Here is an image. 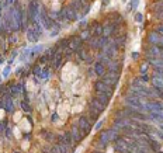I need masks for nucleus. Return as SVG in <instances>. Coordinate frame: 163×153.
Returning <instances> with one entry per match:
<instances>
[{"label":"nucleus","mask_w":163,"mask_h":153,"mask_svg":"<svg viewBox=\"0 0 163 153\" xmlns=\"http://www.w3.org/2000/svg\"><path fill=\"white\" fill-rule=\"evenodd\" d=\"M24 10L21 6H14L13 7V24H11V31L18 32L24 28Z\"/></svg>","instance_id":"f257e3e1"},{"label":"nucleus","mask_w":163,"mask_h":153,"mask_svg":"<svg viewBox=\"0 0 163 153\" xmlns=\"http://www.w3.org/2000/svg\"><path fill=\"white\" fill-rule=\"evenodd\" d=\"M39 13H41L39 3L37 0H31L28 4V10H27V22H28V26H32V24L39 21Z\"/></svg>","instance_id":"f03ea898"},{"label":"nucleus","mask_w":163,"mask_h":153,"mask_svg":"<svg viewBox=\"0 0 163 153\" xmlns=\"http://www.w3.org/2000/svg\"><path fill=\"white\" fill-rule=\"evenodd\" d=\"M59 14H61V21L62 22H65V21L66 22H73V21H77V20H79V13H77L71 4L62 7V10L59 11Z\"/></svg>","instance_id":"7ed1b4c3"},{"label":"nucleus","mask_w":163,"mask_h":153,"mask_svg":"<svg viewBox=\"0 0 163 153\" xmlns=\"http://www.w3.org/2000/svg\"><path fill=\"white\" fill-rule=\"evenodd\" d=\"M120 131H117L114 127H110L108 129H106V131H103V132H100V135H99V140L101 142V143H104L106 146H108L111 142H114L117 138L120 136Z\"/></svg>","instance_id":"20e7f679"},{"label":"nucleus","mask_w":163,"mask_h":153,"mask_svg":"<svg viewBox=\"0 0 163 153\" xmlns=\"http://www.w3.org/2000/svg\"><path fill=\"white\" fill-rule=\"evenodd\" d=\"M124 104L127 105V107H132V108L138 110V111H141V112H148L146 105H145V100L137 99V97H131V96H125Z\"/></svg>","instance_id":"39448f33"},{"label":"nucleus","mask_w":163,"mask_h":153,"mask_svg":"<svg viewBox=\"0 0 163 153\" xmlns=\"http://www.w3.org/2000/svg\"><path fill=\"white\" fill-rule=\"evenodd\" d=\"M76 124H77V127H79V129L82 131L83 136H87V135L92 132V121L87 118L86 115H80L79 118H77Z\"/></svg>","instance_id":"423d86ee"},{"label":"nucleus","mask_w":163,"mask_h":153,"mask_svg":"<svg viewBox=\"0 0 163 153\" xmlns=\"http://www.w3.org/2000/svg\"><path fill=\"white\" fill-rule=\"evenodd\" d=\"M94 91L96 93H106L108 96H112V93H114V87L108 86L107 83H104L101 79L97 80L96 83H94Z\"/></svg>","instance_id":"0eeeda50"},{"label":"nucleus","mask_w":163,"mask_h":153,"mask_svg":"<svg viewBox=\"0 0 163 153\" xmlns=\"http://www.w3.org/2000/svg\"><path fill=\"white\" fill-rule=\"evenodd\" d=\"M148 112H160L163 111V103L159 100H150V101H145Z\"/></svg>","instance_id":"6e6552de"},{"label":"nucleus","mask_w":163,"mask_h":153,"mask_svg":"<svg viewBox=\"0 0 163 153\" xmlns=\"http://www.w3.org/2000/svg\"><path fill=\"white\" fill-rule=\"evenodd\" d=\"M69 41H71L69 48H71L73 52H77L84 44V41L80 38V35H72V37H69Z\"/></svg>","instance_id":"1a4fd4ad"},{"label":"nucleus","mask_w":163,"mask_h":153,"mask_svg":"<svg viewBox=\"0 0 163 153\" xmlns=\"http://www.w3.org/2000/svg\"><path fill=\"white\" fill-rule=\"evenodd\" d=\"M101 80L104 82V83L108 84V86L115 87V86H117V83H118V80H120V74H115V73H107V74H104V76L101 77Z\"/></svg>","instance_id":"9d476101"},{"label":"nucleus","mask_w":163,"mask_h":153,"mask_svg":"<svg viewBox=\"0 0 163 153\" xmlns=\"http://www.w3.org/2000/svg\"><path fill=\"white\" fill-rule=\"evenodd\" d=\"M90 32H92V37H94V38H100L103 35V24L99 21H94L92 24V26L89 27Z\"/></svg>","instance_id":"9b49d317"},{"label":"nucleus","mask_w":163,"mask_h":153,"mask_svg":"<svg viewBox=\"0 0 163 153\" xmlns=\"http://www.w3.org/2000/svg\"><path fill=\"white\" fill-rule=\"evenodd\" d=\"M3 108H4V111L9 112V114L14 111V100H13V97L10 96L9 93L3 97Z\"/></svg>","instance_id":"f8f14e48"},{"label":"nucleus","mask_w":163,"mask_h":153,"mask_svg":"<svg viewBox=\"0 0 163 153\" xmlns=\"http://www.w3.org/2000/svg\"><path fill=\"white\" fill-rule=\"evenodd\" d=\"M71 134H72V138H73V142H76V143H79L80 140L83 139V134H82V131L79 129V127H77V124L75 122L73 125H72L71 128Z\"/></svg>","instance_id":"ddd939ff"},{"label":"nucleus","mask_w":163,"mask_h":153,"mask_svg":"<svg viewBox=\"0 0 163 153\" xmlns=\"http://www.w3.org/2000/svg\"><path fill=\"white\" fill-rule=\"evenodd\" d=\"M121 69H122V63L121 62H117V61H111L110 65L107 66V72H108V73L120 74L121 73Z\"/></svg>","instance_id":"4468645a"},{"label":"nucleus","mask_w":163,"mask_h":153,"mask_svg":"<svg viewBox=\"0 0 163 153\" xmlns=\"http://www.w3.org/2000/svg\"><path fill=\"white\" fill-rule=\"evenodd\" d=\"M55 146L58 147L59 153H69V149H71V147L66 145V142L63 140V136H62V135L56 138V143H55Z\"/></svg>","instance_id":"2eb2a0df"},{"label":"nucleus","mask_w":163,"mask_h":153,"mask_svg":"<svg viewBox=\"0 0 163 153\" xmlns=\"http://www.w3.org/2000/svg\"><path fill=\"white\" fill-rule=\"evenodd\" d=\"M148 147H149V150H152L153 153L159 152L160 150V142L153 136H148Z\"/></svg>","instance_id":"dca6fc26"},{"label":"nucleus","mask_w":163,"mask_h":153,"mask_svg":"<svg viewBox=\"0 0 163 153\" xmlns=\"http://www.w3.org/2000/svg\"><path fill=\"white\" fill-rule=\"evenodd\" d=\"M94 99L97 100L99 103H101L104 107H107V105L110 104V100H111V96H108V94H106V93H96V96H94Z\"/></svg>","instance_id":"f3484780"},{"label":"nucleus","mask_w":163,"mask_h":153,"mask_svg":"<svg viewBox=\"0 0 163 153\" xmlns=\"http://www.w3.org/2000/svg\"><path fill=\"white\" fill-rule=\"evenodd\" d=\"M89 107H92V108H94L97 112H99V114H103V112H104V110H106V107H104V105H103L101 103H99V101H97V100L94 99V97H93V99L90 100V103H89Z\"/></svg>","instance_id":"a211bd4d"},{"label":"nucleus","mask_w":163,"mask_h":153,"mask_svg":"<svg viewBox=\"0 0 163 153\" xmlns=\"http://www.w3.org/2000/svg\"><path fill=\"white\" fill-rule=\"evenodd\" d=\"M93 70H94V73H96L99 77H103L104 74H106V72H107V67L104 66V65H101L100 62H96L94 66H93Z\"/></svg>","instance_id":"6ab92c4d"},{"label":"nucleus","mask_w":163,"mask_h":153,"mask_svg":"<svg viewBox=\"0 0 163 153\" xmlns=\"http://www.w3.org/2000/svg\"><path fill=\"white\" fill-rule=\"evenodd\" d=\"M63 54H62V52H59V54L56 55V56H55V59L54 61H52V69L54 70H58L59 69V67L62 66V63H63Z\"/></svg>","instance_id":"aec40b11"},{"label":"nucleus","mask_w":163,"mask_h":153,"mask_svg":"<svg viewBox=\"0 0 163 153\" xmlns=\"http://www.w3.org/2000/svg\"><path fill=\"white\" fill-rule=\"evenodd\" d=\"M27 38H28L30 42H34V44H37V41L39 39L38 37H37L34 28H32V26H27Z\"/></svg>","instance_id":"412c9836"},{"label":"nucleus","mask_w":163,"mask_h":153,"mask_svg":"<svg viewBox=\"0 0 163 153\" xmlns=\"http://www.w3.org/2000/svg\"><path fill=\"white\" fill-rule=\"evenodd\" d=\"M69 45H71L69 38H62V39H59V41H58L56 46H58V49H59V51H65V49L69 48Z\"/></svg>","instance_id":"4be33fe9"},{"label":"nucleus","mask_w":163,"mask_h":153,"mask_svg":"<svg viewBox=\"0 0 163 153\" xmlns=\"http://www.w3.org/2000/svg\"><path fill=\"white\" fill-rule=\"evenodd\" d=\"M49 77H51V69L49 67H44L38 77V82H47V80H49Z\"/></svg>","instance_id":"5701e85b"},{"label":"nucleus","mask_w":163,"mask_h":153,"mask_svg":"<svg viewBox=\"0 0 163 153\" xmlns=\"http://www.w3.org/2000/svg\"><path fill=\"white\" fill-rule=\"evenodd\" d=\"M71 6L73 7L75 10H76L77 13H79V11H82V13H83L84 9L87 7V6H84V4L82 3V2H79V0H72V2H71ZM89 6H90V4H89Z\"/></svg>","instance_id":"b1692460"},{"label":"nucleus","mask_w":163,"mask_h":153,"mask_svg":"<svg viewBox=\"0 0 163 153\" xmlns=\"http://www.w3.org/2000/svg\"><path fill=\"white\" fill-rule=\"evenodd\" d=\"M150 82H152V87H156V89H163V80L160 77H157L156 74L150 77Z\"/></svg>","instance_id":"393cba45"},{"label":"nucleus","mask_w":163,"mask_h":153,"mask_svg":"<svg viewBox=\"0 0 163 153\" xmlns=\"http://www.w3.org/2000/svg\"><path fill=\"white\" fill-rule=\"evenodd\" d=\"M87 114H89V117H87V118H89L92 122H97V121H99V115H100V114H99V112H97L94 108L89 107V111H87Z\"/></svg>","instance_id":"a878e982"},{"label":"nucleus","mask_w":163,"mask_h":153,"mask_svg":"<svg viewBox=\"0 0 163 153\" xmlns=\"http://www.w3.org/2000/svg\"><path fill=\"white\" fill-rule=\"evenodd\" d=\"M62 136H63V140L66 142V145H67V146H69V147H72V146H73V138H72L71 131L63 132V134H62Z\"/></svg>","instance_id":"bb28decb"},{"label":"nucleus","mask_w":163,"mask_h":153,"mask_svg":"<svg viewBox=\"0 0 163 153\" xmlns=\"http://www.w3.org/2000/svg\"><path fill=\"white\" fill-rule=\"evenodd\" d=\"M42 49H44V46H42V45H35L32 49H30V58L35 56V55H39Z\"/></svg>","instance_id":"cd10ccee"},{"label":"nucleus","mask_w":163,"mask_h":153,"mask_svg":"<svg viewBox=\"0 0 163 153\" xmlns=\"http://www.w3.org/2000/svg\"><path fill=\"white\" fill-rule=\"evenodd\" d=\"M80 38L83 39V41H89V39L92 38V32H90V30L89 28L82 30V32H80Z\"/></svg>","instance_id":"c85d7f7f"},{"label":"nucleus","mask_w":163,"mask_h":153,"mask_svg":"<svg viewBox=\"0 0 163 153\" xmlns=\"http://www.w3.org/2000/svg\"><path fill=\"white\" fill-rule=\"evenodd\" d=\"M21 110L24 112H27V114H30V112L32 111L31 105H30V101H26V100H22L21 101Z\"/></svg>","instance_id":"c756f323"},{"label":"nucleus","mask_w":163,"mask_h":153,"mask_svg":"<svg viewBox=\"0 0 163 153\" xmlns=\"http://www.w3.org/2000/svg\"><path fill=\"white\" fill-rule=\"evenodd\" d=\"M38 62H39V65H44V63H47V62H51V58H49V55L47 54V52H45V54H42L41 56H39Z\"/></svg>","instance_id":"7c9ffc66"},{"label":"nucleus","mask_w":163,"mask_h":153,"mask_svg":"<svg viewBox=\"0 0 163 153\" xmlns=\"http://www.w3.org/2000/svg\"><path fill=\"white\" fill-rule=\"evenodd\" d=\"M42 136H44L47 140H54L55 139L54 134H52V132H49V131H42Z\"/></svg>","instance_id":"2f4dec72"},{"label":"nucleus","mask_w":163,"mask_h":153,"mask_svg":"<svg viewBox=\"0 0 163 153\" xmlns=\"http://www.w3.org/2000/svg\"><path fill=\"white\" fill-rule=\"evenodd\" d=\"M142 84H144V83L141 82V79H139V77H135V79L131 82V86L132 87H141Z\"/></svg>","instance_id":"473e14b6"},{"label":"nucleus","mask_w":163,"mask_h":153,"mask_svg":"<svg viewBox=\"0 0 163 153\" xmlns=\"http://www.w3.org/2000/svg\"><path fill=\"white\" fill-rule=\"evenodd\" d=\"M155 91V94H156V99H160L163 100V89H156V87H152Z\"/></svg>","instance_id":"72a5a7b5"},{"label":"nucleus","mask_w":163,"mask_h":153,"mask_svg":"<svg viewBox=\"0 0 163 153\" xmlns=\"http://www.w3.org/2000/svg\"><path fill=\"white\" fill-rule=\"evenodd\" d=\"M6 129H7V121L4 119V121L0 122V135H3Z\"/></svg>","instance_id":"f704fd0d"},{"label":"nucleus","mask_w":163,"mask_h":153,"mask_svg":"<svg viewBox=\"0 0 163 153\" xmlns=\"http://www.w3.org/2000/svg\"><path fill=\"white\" fill-rule=\"evenodd\" d=\"M10 72H11V67H10V66H6V67H4L3 73H2V76H3V79H7V77H9Z\"/></svg>","instance_id":"c9c22d12"},{"label":"nucleus","mask_w":163,"mask_h":153,"mask_svg":"<svg viewBox=\"0 0 163 153\" xmlns=\"http://www.w3.org/2000/svg\"><path fill=\"white\" fill-rule=\"evenodd\" d=\"M148 69H149V66H148V63L145 62V63L141 65V70H139V72H141V74H145V73H148Z\"/></svg>","instance_id":"e433bc0d"},{"label":"nucleus","mask_w":163,"mask_h":153,"mask_svg":"<svg viewBox=\"0 0 163 153\" xmlns=\"http://www.w3.org/2000/svg\"><path fill=\"white\" fill-rule=\"evenodd\" d=\"M135 21L141 24V22L144 21V14L142 13H135Z\"/></svg>","instance_id":"4c0bfd02"},{"label":"nucleus","mask_w":163,"mask_h":153,"mask_svg":"<svg viewBox=\"0 0 163 153\" xmlns=\"http://www.w3.org/2000/svg\"><path fill=\"white\" fill-rule=\"evenodd\" d=\"M139 79H141L142 83H148V82L150 80V77H149V74H148V73H145V74H141V76H139Z\"/></svg>","instance_id":"58836bf2"},{"label":"nucleus","mask_w":163,"mask_h":153,"mask_svg":"<svg viewBox=\"0 0 163 153\" xmlns=\"http://www.w3.org/2000/svg\"><path fill=\"white\" fill-rule=\"evenodd\" d=\"M86 27H87V20H86V18H82V20L79 21V28H80V30H82V28L84 30Z\"/></svg>","instance_id":"ea45409f"},{"label":"nucleus","mask_w":163,"mask_h":153,"mask_svg":"<svg viewBox=\"0 0 163 153\" xmlns=\"http://www.w3.org/2000/svg\"><path fill=\"white\" fill-rule=\"evenodd\" d=\"M104 122H106L104 119H99V121L96 122V127H94L96 128V131H100V129H101V127L104 125Z\"/></svg>","instance_id":"a19ab883"},{"label":"nucleus","mask_w":163,"mask_h":153,"mask_svg":"<svg viewBox=\"0 0 163 153\" xmlns=\"http://www.w3.org/2000/svg\"><path fill=\"white\" fill-rule=\"evenodd\" d=\"M106 147H107L106 145H104V143H101L100 140H97V142H96V149H97V150H104Z\"/></svg>","instance_id":"79ce46f5"},{"label":"nucleus","mask_w":163,"mask_h":153,"mask_svg":"<svg viewBox=\"0 0 163 153\" xmlns=\"http://www.w3.org/2000/svg\"><path fill=\"white\" fill-rule=\"evenodd\" d=\"M129 4H131V10H137L138 4H139V0H132Z\"/></svg>","instance_id":"37998d69"},{"label":"nucleus","mask_w":163,"mask_h":153,"mask_svg":"<svg viewBox=\"0 0 163 153\" xmlns=\"http://www.w3.org/2000/svg\"><path fill=\"white\" fill-rule=\"evenodd\" d=\"M17 55H18V52H17V51H13V52H11V59H10V62H9V63H11V62H13L14 59H16V58H17Z\"/></svg>","instance_id":"c03bdc74"},{"label":"nucleus","mask_w":163,"mask_h":153,"mask_svg":"<svg viewBox=\"0 0 163 153\" xmlns=\"http://www.w3.org/2000/svg\"><path fill=\"white\" fill-rule=\"evenodd\" d=\"M9 41H10V44H14V42L17 41V37H16V35H13V34H11V35L9 37Z\"/></svg>","instance_id":"a18cd8bd"},{"label":"nucleus","mask_w":163,"mask_h":153,"mask_svg":"<svg viewBox=\"0 0 163 153\" xmlns=\"http://www.w3.org/2000/svg\"><path fill=\"white\" fill-rule=\"evenodd\" d=\"M49 153H59V150H58V147L54 145V146L49 147Z\"/></svg>","instance_id":"49530a36"},{"label":"nucleus","mask_w":163,"mask_h":153,"mask_svg":"<svg viewBox=\"0 0 163 153\" xmlns=\"http://www.w3.org/2000/svg\"><path fill=\"white\" fill-rule=\"evenodd\" d=\"M155 31H156V32H157V34H160V35H163V24H162V26H159V27H157V28H156V30H155Z\"/></svg>","instance_id":"de8ad7c7"},{"label":"nucleus","mask_w":163,"mask_h":153,"mask_svg":"<svg viewBox=\"0 0 163 153\" xmlns=\"http://www.w3.org/2000/svg\"><path fill=\"white\" fill-rule=\"evenodd\" d=\"M4 135H6V138H11V129L7 128L6 131H4Z\"/></svg>","instance_id":"09e8293b"},{"label":"nucleus","mask_w":163,"mask_h":153,"mask_svg":"<svg viewBox=\"0 0 163 153\" xmlns=\"http://www.w3.org/2000/svg\"><path fill=\"white\" fill-rule=\"evenodd\" d=\"M139 52H132V59H138V58H139Z\"/></svg>","instance_id":"8fccbe9b"},{"label":"nucleus","mask_w":163,"mask_h":153,"mask_svg":"<svg viewBox=\"0 0 163 153\" xmlns=\"http://www.w3.org/2000/svg\"><path fill=\"white\" fill-rule=\"evenodd\" d=\"M79 2H82V3H83L84 6H89V4H90V2H89V0H79Z\"/></svg>","instance_id":"3c124183"},{"label":"nucleus","mask_w":163,"mask_h":153,"mask_svg":"<svg viewBox=\"0 0 163 153\" xmlns=\"http://www.w3.org/2000/svg\"><path fill=\"white\" fill-rule=\"evenodd\" d=\"M108 3H110V0H104V2H103V7H106Z\"/></svg>","instance_id":"603ef678"},{"label":"nucleus","mask_w":163,"mask_h":153,"mask_svg":"<svg viewBox=\"0 0 163 153\" xmlns=\"http://www.w3.org/2000/svg\"><path fill=\"white\" fill-rule=\"evenodd\" d=\"M56 119H58V115H56V114H54V115H52V121L55 122V121H56Z\"/></svg>","instance_id":"864d4df0"},{"label":"nucleus","mask_w":163,"mask_h":153,"mask_svg":"<svg viewBox=\"0 0 163 153\" xmlns=\"http://www.w3.org/2000/svg\"><path fill=\"white\" fill-rule=\"evenodd\" d=\"M92 153H103V152H101V150H97V149H96V150H93Z\"/></svg>","instance_id":"5fc2aeb1"},{"label":"nucleus","mask_w":163,"mask_h":153,"mask_svg":"<svg viewBox=\"0 0 163 153\" xmlns=\"http://www.w3.org/2000/svg\"><path fill=\"white\" fill-rule=\"evenodd\" d=\"M3 62H4V58H0V65L3 63Z\"/></svg>","instance_id":"6e6d98bb"},{"label":"nucleus","mask_w":163,"mask_h":153,"mask_svg":"<svg viewBox=\"0 0 163 153\" xmlns=\"http://www.w3.org/2000/svg\"><path fill=\"white\" fill-rule=\"evenodd\" d=\"M155 153H163V152H160V150H159V152H155Z\"/></svg>","instance_id":"4d7b16f0"},{"label":"nucleus","mask_w":163,"mask_h":153,"mask_svg":"<svg viewBox=\"0 0 163 153\" xmlns=\"http://www.w3.org/2000/svg\"><path fill=\"white\" fill-rule=\"evenodd\" d=\"M0 82H2V74H0Z\"/></svg>","instance_id":"13d9d810"},{"label":"nucleus","mask_w":163,"mask_h":153,"mask_svg":"<svg viewBox=\"0 0 163 153\" xmlns=\"http://www.w3.org/2000/svg\"><path fill=\"white\" fill-rule=\"evenodd\" d=\"M13 153H20V152H13Z\"/></svg>","instance_id":"bf43d9fd"},{"label":"nucleus","mask_w":163,"mask_h":153,"mask_svg":"<svg viewBox=\"0 0 163 153\" xmlns=\"http://www.w3.org/2000/svg\"><path fill=\"white\" fill-rule=\"evenodd\" d=\"M2 2H4V0H2Z\"/></svg>","instance_id":"052dcab7"}]
</instances>
